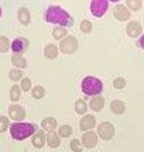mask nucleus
<instances>
[{"label": "nucleus", "instance_id": "nucleus-1", "mask_svg": "<svg viewBox=\"0 0 144 152\" xmlns=\"http://www.w3.org/2000/svg\"><path fill=\"white\" fill-rule=\"evenodd\" d=\"M44 20L50 24H55V26L67 28L73 24V17L60 6H48L44 11Z\"/></svg>", "mask_w": 144, "mask_h": 152}, {"label": "nucleus", "instance_id": "nucleus-2", "mask_svg": "<svg viewBox=\"0 0 144 152\" xmlns=\"http://www.w3.org/2000/svg\"><path fill=\"white\" fill-rule=\"evenodd\" d=\"M10 135L13 140L16 141H23L28 137H33V134L37 131V125L33 124V123H24V121H20V123H13L10 124Z\"/></svg>", "mask_w": 144, "mask_h": 152}, {"label": "nucleus", "instance_id": "nucleus-3", "mask_svg": "<svg viewBox=\"0 0 144 152\" xmlns=\"http://www.w3.org/2000/svg\"><path fill=\"white\" fill-rule=\"evenodd\" d=\"M81 87H82V92L86 94V96H98L102 93L103 90V83L99 77H95V76H85L83 77L82 83H81Z\"/></svg>", "mask_w": 144, "mask_h": 152}, {"label": "nucleus", "instance_id": "nucleus-4", "mask_svg": "<svg viewBox=\"0 0 144 152\" xmlns=\"http://www.w3.org/2000/svg\"><path fill=\"white\" fill-rule=\"evenodd\" d=\"M78 47H79V44H78L76 38L72 37V35H67L64 39L60 41V47L58 48H60V51H61L62 54L72 55L78 51Z\"/></svg>", "mask_w": 144, "mask_h": 152}, {"label": "nucleus", "instance_id": "nucleus-5", "mask_svg": "<svg viewBox=\"0 0 144 152\" xmlns=\"http://www.w3.org/2000/svg\"><path fill=\"white\" fill-rule=\"evenodd\" d=\"M89 9L96 18H102L109 9V0H90Z\"/></svg>", "mask_w": 144, "mask_h": 152}, {"label": "nucleus", "instance_id": "nucleus-6", "mask_svg": "<svg viewBox=\"0 0 144 152\" xmlns=\"http://www.w3.org/2000/svg\"><path fill=\"white\" fill-rule=\"evenodd\" d=\"M116 134L115 125L109 123V121H103L98 125V137H100L103 141H110Z\"/></svg>", "mask_w": 144, "mask_h": 152}, {"label": "nucleus", "instance_id": "nucleus-7", "mask_svg": "<svg viewBox=\"0 0 144 152\" xmlns=\"http://www.w3.org/2000/svg\"><path fill=\"white\" fill-rule=\"evenodd\" d=\"M28 47H30V41L26 37H16L11 41L10 49L13 51V54L23 55L28 49Z\"/></svg>", "mask_w": 144, "mask_h": 152}, {"label": "nucleus", "instance_id": "nucleus-8", "mask_svg": "<svg viewBox=\"0 0 144 152\" xmlns=\"http://www.w3.org/2000/svg\"><path fill=\"white\" fill-rule=\"evenodd\" d=\"M112 13L116 18L117 21H130V17H132V13L127 9L126 4H120L117 3L113 9H112Z\"/></svg>", "mask_w": 144, "mask_h": 152}, {"label": "nucleus", "instance_id": "nucleus-9", "mask_svg": "<svg viewBox=\"0 0 144 152\" xmlns=\"http://www.w3.org/2000/svg\"><path fill=\"white\" fill-rule=\"evenodd\" d=\"M9 117L14 123H20V121L26 118V110L20 104H11L9 107Z\"/></svg>", "mask_w": 144, "mask_h": 152}, {"label": "nucleus", "instance_id": "nucleus-10", "mask_svg": "<svg viewBox=\"0 0 144 152\" xmlns=\"http://www.w3.org/2000/svg\"><path fill=\"white\" fill-rule=\"evenodd\" d=\"M96 127V118L92 114H85L82 115V118L79 121V128L82 132H86V131H92Z\"/></svg>", "mask_w": 144, "mask_h": 152}, {"label": "nucleus", "instance_id": "nucleus-11", "mask_svg": "<svg viewBox=\"0 0 144 152\" xmlns=\"http://www.w3.org/2000/svg\"><path fill=\"white\" fill-rule=\"evenodd\" d=\"M82 140H81V142H82V145L85 148H89V149H92V148H95L96 145H98V134H95L93 131H86V132H83V135L81 137Z\"/></svg>", "mask_w": 144, "mask_h": 152}, {"label": "nucleus", "instance_id": "nucleus-12", "mask_svg": "<svg viewBox=\"0 0 144 152\" xmlns=\"http://www.w3.org/2000/svg\"><path fill=\"white\" fill-rule=\"evenodd\" d=\"M126 33H127L129 37L132 38H139L141 37V34H143V26L140 24L139 21H129V24L126 26Z\"/></svg>", "mask_w": 144, "mask_h": 152}, {"label": "nucleus", "instance_id": "nucleus-13", "mask_svg": "<svg viewBox=\"0 0 144 152\" xmlns=\"http://www.w3.org/2000/svg\"><path fill=\"white\" fill-rule=\"evenodd\" d=\"M31 142L35 148H43L47 144V134L44 130H37L31 137Z\"/></svg>", "mask_w": 144, "mask_h": 152}, {"label": "nucleus", "instance_id": "nucleus-14", "mask_svg": "<svg viewBox=\"0 0 144 152\" xmlns=\"http://www.w3.org/2000/svg\"><path fill=\"white\" fill-rule=\"evenodd\" d=\"M17 20L21 26H30L31 23V13L27 7H20L17 10Z\"/></svg>", "mask_w": 144, "mask_h": 152}, {"label": "nucleus", "instance_id": "nucleus-15", "mask_svg": "<svg viewBox=\"0 0 144 152\" xmlns=\"http://www.w3.org/2000/svg\"><path fill=\"white\" fill-rule=\"evenodd\" d=\"M88 104H89V109H92L93 111H100V110H103V107H105V97L100 96V94L93 96Z\"/></svg>", "mask_w": 144, "mask_h": 152}, {"label": "nucleus", "instance_id": "nucleus-16", "mask_svg": "<svg viewBox=\"0 0 144 152\" xmlns=\"http://www.w3.org/2000/svg\"><path fill=\"white\" fill-rule=\"evenodd\" d=\"M58 54H60V48L57 47L55 44H47L44 48V56L47 58V59L50 61H54L58 56Z\"/></svg>", "mask_w": 144, "mask_h": 152}, {"label": "nucleus", "instance_id": "nucleus-17", "mask_svg": "<svg viewBox=\"0 0 144 152\" xmlns=\"http://www.w3.org/2000/svg\"><path fill=\"white\" fill-rule=\"evenodd\" d=\"M47 144H48V147L52 148V149L60 148V145H61V137L58 135V132H55V131L47 132Z\"/></svg>", "mask_w": 144, "mask_h": 152}, {"label": "nucleus", "instance_id": "nucleus-18", "mask_svg": "<svg viewBox=\"0 0 144 152\" xmlns=\"http://www.w3.org/2000/svg\"><path fill=\"white\" fill-rule=\"evenodd\" d=\"M58 127V123L54 117H45L43 121H41V130L47 131V132H51V131H55V128Z\"/></svg>", "mask_w": 144, "mask_h": 152}, {"label": "nucleus", "instance_id": "nucleus-19", "mask_svg": "<svg viewBox=\"0 0 144 152\" xmlns=\"http://www.w3.org/2000/svg\"><path fill=\"white\" fill-rule=\"evenodd\" d=\"M110 110L113 114L116 115H122L124 111H126V103L122 102V100H113L110 104Z\"/></svg>", "mask_w": 144, "mask_h": 152}, {"label": "nucleus", "instance_id": "nucleus-20", "mask_svg": "<svg viewBox=\"0 0 144 152\" xmlns=\"http://www.w3.org/2000/svg\"><path fill=\"white\" fill-rule=\"evenodd\" d=\"M11 64L14 68L17 69H24L27 66V59L23 56V55H18V54H13L11 55Z\"/></svg>", "mask_w": 144, "mask_h": 152}, {"label": "nucleus", "instance_id": "nucleus-21", "mask_svg": "<svg viewBox=\"0 0 144 152\" xmlns=\"http://www.w3.org/2000/svg\"><path fill=\"white\" fill-rule=\"evenodd\" d=\"M68 35V30L67 27H61V26H55L54 30H52V37L57 41H61Z\"/></svg>", "mask_w": 144, "mask_h": 152}, {"label": "nucleus", "instance_id": "nucleus-22", "mask_svg": "<svg viewBox=\"0 0 144 152\" xmlns=\"http://www.w3.org/2000/svg\"><path fill=\"white\" fill-rule=\"evenodd\" d=\"M88 109H89V104L86 103L83 99H78L76 102H75V111H76V114L85 115L86 111H88Z\"/></svg>", "mask_w": 144, "mask_h": 152}, {"label": "nucleus", "instance_id": "nucleus-23", "mask_svg": "<svg viewBox=\"0 0 144 152\" xmlns=\"http://www.w3.org/2000/svg\"><path fill=\"white\" fill-rule=\"evenodd\" d=\"M20 97H21V87L18 85H13L10 87V100L13 103H17Z\"/></svg>", "mask_w": 144, "mask_h": 152}, {"label": "nucleus", "instance_id": "nucleus-24", "mask_svg": "<svg viewBox=\"0 0 144 152\" xmlns=\"http://www.w3.org/2000/svg\"><path fill=\"white\" fill-rule=\"evenodd\" d=\"M31 96H33V99H35V100H41V99L45 96V89L43 86H40V85L34 86L33 89H31Z\"/></svg>", "mask_w": 144, "mask_h": 152}, {"label": "nucleus", "instance_id": "nucleus-25", "mask_svg": "<svg viewBox=\"0 0 144 152\" xmlns=\"http://www.w3.org/2000/svg\"><path fill=\"white\" fill-rule=\"evenodd\" d=\"M126 6L130 11H139L143 7V0H126Z\"/></svg>", "mask_w": 144, "mask_h": 152}, {"label": "nucleus", "instance_id": "nucleus-26", "mask_svg": "<svg viewBox=\"0 0 144 152\" xmlns=\"http://www.w3.org/2000/svg\"><path fill=\"white\" fill-rule=\"evenodd\" d=\"M58 135L61 138H69L72 135V127L68 124H64L61 127H58Z\"/></svg>", "mask_w": 144, "mask_h": 152}, {"label": "nucleus", "instance_id": "nucleus-27", "mask_svg": "<svg viewBox=\"0 0 144 152\" xmlns=\"http://www.w3.org/2000/svg\"><path fill=\"white\" fill-rule=\"evenodd\" d=\"M23 77V71L21 69H17V68H13L10 72H9V79H10L11 82H18L21 80Z\"/></svg>", "mask_w": 144, "mask_h": 152}, {"label": "nucleus", "instance_id": "nucleus-28", "mask_svg": "<svg viewBox=\"0 0 144 152\" xmlns=\"http://www.w3.org/2000/svg\"><path fill=\"white\" fill-rule=\"evenodd\" d=\"M11 41L4 35H0V52H7L10 49Z\"/></svg>", "mask_w": 144, "mask_h": 152}, {"label": "nucleus", "instance_id": "nucleus-29", "mask_svg": "<svg viewBox=\"0 0 144 152\" xmlns=\"http://www.w3.org/2000/svg\"><path fill=\"white\" fill-rule=\"evenodd\" d=\"M20 87H21V92H31V89H33L31 79H30V77H23Z\"/></svg>", "mask_w": 144, "mask_h": 152}, {"label": "nucleus", "instance_id": "nucleus-30", "mask_svg": "<svg viewBox=\"0 0 144 152\" xmlns=\"http://www.w3.org/2000/svg\"><path fill=\"white\" fill-rule=\"evenodd\" d=\"M9 128H10V120H9V117L0 115V134L7 131Z\"/></svg>", "mask_w": 144, "mask_h": 152}, {"label": "nucleus", "instance_id": "nucleus-31", "mask_svg": "<svg viewBox=\"0 0 144 152\" xmlns=\"http://www.w3.org/2000/svg\"><path fill=\"white\" fill-rule=\"evenodd\" d=\"M113 87L116 89V90H122L126 87V79L122 77V76H117L116 79L113 80Z\"/></svg>", "mask_w": 144, "mask_h": 152}, {"label": "nucleus", "instance_id": "nucleus-32", "mask_svg": "<svg viewBox=\"0 0 144 152\" xmlns=\"http://www.w3.org/2000/svg\"><path fill=\"white\" fill-rule=\"evenodd\" d=\"M79 28H81V31H82L83 34H89L92 31V23L89 21V20H82Z\"/></svg>", "mask_w": 144, "mask_h": 152}, {"label": "nucleus", "instance_id": "nucleus-33", "mask_svg": "<svg viewBox=\"0 0 144 152\" xmlns=\"http://www.w3.org/2000/svg\"><path fill=\"white\" fill-rule=\"evenodd\" d=\"M69 147H71V149L73 152H82V149H83L82 142L79 141V140H72L71 144H69Z\"/></svg>", "mask_w": 144, "mask_h": 152}, {"label": "nucleus", "instance_id": "nucleus-34", "mask_svg": "<svg viewBox=\"0 0 144 152\" xmlns=\"http://www.w3.org/2000/svg\"><path fill=\"white\" fill-rule=\"evenodd\" d=\"M136 45H137L139 48L144 49V34H143V35H141V37L139 38V39H137V41H136Z\"/></svg>", "mask_w": 144, "mask_h": 152}, {"label": "nucleus", "instance_id": "nucleus-35", "mask_svg": "<svg viewBox=\"0 0 144 152\" xmlns=\"http://www.w3.org/2000/svg\"><path fill=\"white\" fill-rule=\"evenodd\" d=\"M109 1H112V3H117V1H120V0H109Z\"/></svg>", "mask_w": 144, "mask_h": 152}, {"label": "nucleus", "instance_id": "nucleus-36", "mask_svg": "<svg viewBox=\"0 0 144 152\" xmlns=\"http://www.w3.org/2000/svg\"><path fill=\"white\" fill-rule=\"evenodd\" d=\"M1 13H3V11H1V6H0V17H1Z\"/></svg>", "mask_w": 144, "mask_h": 152}]
</instances>
